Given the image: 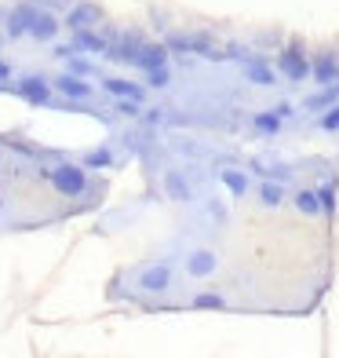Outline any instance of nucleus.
<instances>
[{"mask_svg": "<svg viewBox=\"0 0 339 358\" xmlns=\"http://www.w3.org/2000/svg\"><path fill=\"white\" fill-rule=\"evenodd\" d=\"M223 183L233 190V194H244V187H249V179H244L241 172H223Z\"/></svg>", "mask_w": 339, "mask_h": 358, "instance_id": "18", "label": "nucleus"}, {"mask_svg": "<svg viewBox=\"0 0 339 358\" xmlns=\"http://www.w3.org/2000/svg\"><path fill=\"white\" fill-rule=\"evenodd\" d=\"M164 187H168V194H172L175 201H186L190 198V187H186V179H182L179 172H168L164 176Z\"/></svg>", "mask_w": 339, "mask_h": 358, "instance_id": "11", "label": "nucleus"}, {"mask_svg": "<svg viewBox=\"0 0 339 358\" xmlns=\"http://www.w3.org/2000/svg\"><path fill=\"white\" fill-rule=\"evenodd\" d=\"M278 124H281V113L278 110H273V113H259V117H255V128H263V132H273Z\"/></svg>", "mask_w": 339, "mask_h": 358, "instance_id": "19", "label": "nucleus"}, {"mask_svg": "<svg viewBox=\"0 0 339 358\" xmlns=\"http://www.w3.org/2000/svg\"><path fill=\"white\" fill-rule=\"evenodd\" d=\"M318 198H321V205H325V209H332V187H325Z\"/></svg>", "mask_w": 339, "mask_h": 358, "instance_id": "25", "label": "nucleus"}, {"mask_svg": "<svg viewBox=\"0 0 339 358\" xmlns=\"http://www.w3.org/2000/svg\"><path fill=\"white\" fill-rule=\"evenodd\" d=\"M51 187H55L59 194H66V198L84 194V187H88L84 169H77V164H59V169L51 172Z\"/></svg>", "mask_w": 339, "mask_h": 358, "instance_id": "1", "label": "nucleus"}, {"mask_svg": "<svg viewBox=\"0 0 339 358\" xmlns=\"http://www.w3.org/2000/svg\"><path fill=\"white\" fill-rule=\"evenodd\" d=\"M332 95H336V92H325V95H318V99H310L307 106H325V102H332Z\"/></svg>", "mask_w": 339, "mask_h": 358, "instance_id": "24", "label": "nucleus"}, {"mask_svg": "<svg viewBox=\"0 0 339 358\" xmlns=\"http://www.w3.org/2000/svg\"><path fill=\"white\" fill-rule=\"evenodd\" d=\"M33 15H37V11H33L30 4H22V8H15V11H11V22H8L11 37H22V33H30V22H33Z\"/></svg>", "mask_w": 339, "mask_h": 358, "instance_id": "7", "label": "nucleus"}, {"mask_svg": "<svg viewBox=\"0 0 339 358\" xmlns=\"http://www.w3.org/2000/svg\"><path fill=\"white\" fill-rule=\"evenodd\" d=\"M193 307H201V311H219V307H223V296H215V292H201V296H193Z\"/></svg>", "mask_w": 339, "mask_h": 358, "instance_id": "16", "label": "nucleus"}, {"mask_svg": "<svg viewBox=\"0 0 339 358\" xmlns=\"http://www.w3.org/2000/svg\"><path fill=\"white\" fill-rule=\"evenodd\" d=\"M77 33V48H88V51H106V41L95 37L91 30H73Z\"/></svg>", "mask_w": 339, "mask_h": 358, "instance_id": "13", "label": "nucleus"}, {"mask_svg": "<svg viewBox=\"0 0 339 358\" xmlns=\"http://www.w3.org/2000/svg\"><path fill=\"white\" fill-rule=\"evenodd\" d=\"M325 128H339V110H336V113H329V117H325Z\"/></svg>", "mask_w": 339, "mask_h": 358, "instance_id": "26", "label": "nucleus"}, {"mask_svg": "<svg viewBox=\"0 0 339 358\" xmlns=\"http://www.w3.org/2000/svg\"><path fill=\"white\" fill-rule=\"evenodd\" d=\"M296 205H299L303 212H318V209H321V198L310 194V190H303V194H296Z\"/></svg>", "mask_w": 339, "mask_h": 358, "instance_id": "17", "label": "nucleus"}, {"mask_svg": "<svg viewBox=\"0 0 339 358\" xmlns=\"http://www.w3.org/2000/svg\"><path fill=\"white\" fill-rule=\"evenodd\" d=\"M215 271V256L212 252H197V256H190V274H212Z\"/></svg>", "mask_w": 339, "mask_h": 358, "instance_id": "12", "label": "nucleus"}, {"mask_svg": "<svg viewBox=\"0 0 339 358\" xmlns=\"http://www.w3.org/2000/svg\"><path fill=\"white\" fill-rule=\"evenodd\" d=\"M70 70H73L77 77H84V73H91V66H88L84 59H70Z\"/></svg>", "mask_w": 339, "mask_h": 358, "instance_id": "23", "label": "nucleus"}, {"mask_svg": "<svg viewBox=\"0 0 339 358\" xmlns=\"http://www.w3.org/2000/svg\"><path fill=\"white\" fill-rule=\"evenodd\" d=\"M106 92L121 95V99H142V88L132 84V81H121V77H110V81H106Z\"/></svg>", "mask_w": 339, "mask_h": 358, "instance_id": "9", "label": "nucleus"}, {"mask_svg": "<svg viewBox=\"0 0 339 358\" xmlns=\"http://www.w3.org/2000/svg\"><path fill=\"white\" fill-rule=\"evenodd\" d=\"M102 19V11H99V4H77L73 11H70V30H88V26H95Z\"/></svg>", "mask_w": 339, "mask_h": 358, "instance_id": "3", "label": "nucleus"}, {"mask_svg": "<svg viewBox=\"0 0 339 358\" xmlns=\"http://www.w3.org/2000/svg\"><path fill=\"white\" fill-rule=\"evenodd\" d=\"M168 281H172V271L168 267H150L146 274H142V289H150V292H161Z\"/></svg>", "mask_w": 339, "mask_h": 358, "instance_id": "8", "label": "nucleus"}, {"mask_svg": "<svg viewBox=\"0 0 339 358\" xmlns=\"http://www.w3.org/2000/svg\"><path fill=\"white\" fill-rule=\"evenodd\" d=\"M259 194H263V201H267V205H281V198H284V190H281L278 183H267L263 190H259Z\"/></svg>", "mask_w": 339, "mask_h": 358, "instance_id": "21", "label": "nucleus"}, {"mask_svg": "<svg viewBox=\"0 0 339 358\" xmlns=\"http://www.w3.org/2000/svg\"><path fill=\"white\" fill-rule=\"evenodd\" d=\"M8 73H11V70L4 66V62H0V81H4V77H8Z\"/></svg>", "mask_w": 339, "mask_h": 358, "instance_id": "27", "label": "nucleus"}, {"mask_svg": "<svg viewBox=\"0 0 339 358\" xmlns=\"http://www.w3.org/2000/svg\"><path fill=\"white\" fill-rule=\"evenodd\" d=\"M132 62H135V66H142V70H157V66H164V48L146 44V48H139L135 55H132Z\"/></svg>", "mask_w": 339, "mask_h": 358, "instance_id": "4", "label": "nucleus"}, {"mask_svg": "<svg viewBox=\"0 0 339 358\" xmlns=\"http://www.w3.org/2000/svg\"><path fill=\"white\" fill-rule=\"evenodd\" d=\"M314 77H318V81H325V84L336 81V62H332L329 55H321V59L314 62Z\"/></svg>", "mask_w": 339, "mask_h": 358, "instance_id": "14", "label": "nucleus"}, {"mask_svg": "<svg viewBox=\"0 0 339 358\" xmlns=\"http://www.w3.org/2000/svg\"><path fill=\"white\" fill-rule=\"evenodd\" d=\"M30 33L37 37V41H51V37L59 33V22L51 19V15H44V11H37L33 22H30Z\"/></svg>", "mask_w": 339, "mask_h": 358, "instance_id": "6", "label": "nucleus"}, {"mask_svg": "<svg viewBox=\"0 0 339 358\" xmlns=\"http://www.w3.org/2000/svg\"><path fill=\"white\" fill-rule=\"evenodd\" d=\"M19 95L26 102H33V106H44L48 102V81H41V77H26V81H19Z\"/></svg>", "mask_w": 339, "mask_h": 358, "instance_id": "2", "label": "nucleus"}, {"mask_svg": "<svg viewBox=\"0 0 339 358\" xmlns=\"http://www.w3.org/2000/svg\"><path fill=\"white\" fill-rule=\"evenodd\" d=\"M88 164H91V169H106V164H113V158H110V150H91Z\"/></svg>", "mask_w": 339, "mask_h": 358, "instance_id": "20", "label": "nucleus"}, {"mask_svg": "<svg viewBox=\"0 0 339 358\" xmlns=\"http://www.w3.org/2000/svg\"><path fill=\"white\" fill-rule=\"evenodd\" d=\"M249 77H252L255 84H273V73H270L259 59H255V62H249Z\"/></svg>", "mask_w": 339, "mask_h": 358, "instance_id": "15", "label": "nucleus"}, {"mask_svg": "<svg viewBox=\"0 0 339 358\" xmlns=\"http://www.w3.org/2000/svg\"><path fill=\"white\" fill-rule=\"evenodd\" d=\"M307 70H310V66H307V59L299 55V51H292V48H289V51H281V73H284V77L299 81V77H303Z\"/></svg>", "mask_w": 339, "mask_h": 358, "instance_id": "5", "label": "nucleus"}, {"mask_svg": "<svg viewBox=\"0 0 339 358\" xmlns=\"http://www.w3.org/2000/svg\"><path fill=\"white\" fill-rule=\"evenodd\" d=\"M59 92L70 95V99H88L91 95V84L77 81V77H62V81H59Z\"/></svg>", "mask_w": 339, "mask_h": 358, "instance_id": "10", "label": "nucleus"}, {"mask_svg": "<svg viewBox=\"0 0 339 358\" xmlns=\"http://www.w3.org/2000/svg\"><path fill=\"white\" fill-rule=\"evenodd\" d=\"M150 84H153V88H164V84H168V70H164V66L150 70Z\"/></svg>", "mask_w": 339, "mask_h": 358, "instance_id": "22", "label": "nucleus"}]
</instances>
